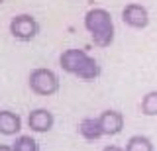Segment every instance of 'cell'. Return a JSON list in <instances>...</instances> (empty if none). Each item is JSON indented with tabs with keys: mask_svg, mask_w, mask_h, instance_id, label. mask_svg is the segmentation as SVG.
<instances>
[{
	"mask_svg": "<svg viewBox=\"0 0 157 151\" xmlns=\"http://www.w3.org/2000/svg\"><path fill=\"white\" fill-rule=\"evenodd\" d=\"M59 65L65 73H71L81 81H94L100 75V65L96 59L82 49H65L59 57Z\"/></svg>",
	"mask_w": 157,
	"mask_h": 151,
	"instance_id": "obj_1",
	"label": "cell"
},
{
	"mask_svg": "<svg viewBox=\"0 0 157 151\" xmlns=\"http://www.w3.org/2000/svg\"><path fill=\"white\" fill-rule=\"evenodd\" d=\"M85 28L96 47H108L114 41V22L110 12L104 8H90L85 14Z\"/></svg>",
	"mask_w": 157,
	"mask_h": 151,
	"instance_id": "obj_2",
	"label": "cell"
},
{
	"mask_svg": "<svg viewBox=\"0 0 157 151\" xmlns=\"http://www.w3.org/2000/svg\"><path fill=\"white\" fill-rule=\"evenodd\" d=\"M29 89L39 96H51L59 90V77L51 69L37 67L29 73Z\"/></svg>",
	"mask_w": 157,
	"mask_h": 151,
	"instance_id": "obj_3",
	"label": "cell"
},
{
	"mask_svg": "<svg viewBox=\"0 0 157 151\" xmlns=\"http://www.w3.org/2000/svg\"><path fill=\"white\" fill-rule=\"evenodd\" d=\"M10 33L20 41H32L39 33V24L29 14H18L10 20Z\"/></svg>",
	"mask_w": 157,
	"mask_h": 151,
	"instance_id": "obj_4",
	"label": "cell"
},
{
	"mask_svg": "<svg viewBox=\"0 0 157 151\" xmlns=\"http://www.w3.org/2000/svg\"><path fill=\"white\" fill-rule=\"evenodd\" d=\"M122 20L130 28L144 30V28H147V24H149V12H147L145 6L132 2V4H126V8L122 10Z\"/></svg>",
	"mask_w": 157,
	"mask_h": 151,
	"instance_id": "obj_5",
	"label": "cell"
},
{
	"mask_svg": "<svg viewBox=\"0 0 157 151\" xmlns=\"http://www.w3.org/2000/svg\"><path fill=\"white\" fill-rule=\"evenodd\" d=\"M53 124H55V118H53V114L45 108L32 110L29 116H28V126L32 128V131H36V134H47V131L53 128Z\"/></svg>",
	"mask_w": 157,
	"mask_h": 151,
	"instance_id": "obj_6",
	"label": "cell"
},
{
	"mask_svg": "<svg viewBox=\"0 0 157 151\" xmlns=\"http://www.w3.org/2000/svg\"><path fill=\"white\" fill-rule=\"evenodd\" d=\"M98 120L104 130V135H118L124 130V116L118 110H104L98 116Z\"/></svg>",
	"mask_w": 157,
	"mask_h": 151,
	"instance_id": "obj_7",
	"label": "cell"
},
{
	"mask_svg": "<svg viewBox=\"0 0 157 151\" xmlns=\"http://www.w3.org/2000/svg\"><path fill=\"white\" fill-rule=\"evenodd\" d=\"M22 130V118L16 112L0 110V134L2 135H16Z\"/></svg>",
	"mask_w": 157,
	"mask_h": 151,
	"instance_id": "obj_8",
	"label": "cell"
},
{
	"mask_svg": "<svg viewBox=\"0 0 157 151\" xmlns=\"http://www.w3.org/2000/svg\"><path fill=\"white\" fill-rule=\"evenodd\" d=\"M78 134L88 141H96L104 135V130H102L98 118H82L78 122Z\"/></svg>",
	"mask_w": 157,
	"mask_h": 151,
	"instance_id": "obj_9",
	"label": "cell"
},
{
	"mask_svg": "<svg viewBox=\"0 0 157 151\" xmlns=\"http://www.w3.org/2000/svg\"><path fill=\"white\" fill-rule=\"evenodd\" d=\"M126 151H153V143L147 135H132L126 143Z\"/></svg>",
	"mask_w": 157,
	"mask_h": 151,
	"instance_id": "obj_10",
	"label": "cell"
},
{
	"mask_svg": "<svg viewBox=\"0 0 157 151\" xmlns=\"http://www.w3.org/2000/svg\"><path fill=\"white\" fill-rule=\"evenodd\" d=\"M141 114L157 116V90H151L141 98Z\"/></svg>",
	"mask_w": 157,
	"mask_h": 151,
	"instance_id": "obj_11",
	"label": "cell"
},
{
	"mask_svg": "<svg viewBox=\"0 0 157 151\" xmlns=\"http://www.w3.org/2000/svg\"><path fill=\"white\" fill-rule=\"evenodd\" d=\"M12 149L14 151H39V145L32 135H20V138H16V141H14Z\"/></svg>",
	"mask_w": 157,
	"mask_h": 151,
	"instance_id": "obj_12",
	"label": "cell"
},
{
	"mask_svg": "<svg viewBox=\"0 0 157 151\" xmlns=\"http://www.w3.org/2000/svg\"><path fill=\"white\" fill-rule=\"evenodd\" d=\"M102 151H126V149H122V147H118V145H106Z\"/></svg>",
	"mask_w": 157,
	"mask_h": 151,
	"instance_id": "obj_13",
	"label": "cell"
},
{
	"mask_svg": "<svg viewBox=\"0 0 157 151\" xmlns=\"http://www.w3.org/2000/svg\"><path fill=\"white\" fill-rule=\"evenodd\" d=\"M0 151H14L10 145H0Z\"/></svg>",
	"mask_w": 157,
	"mask_h": 151,
	"instance_id": "obj_14",
	"label": "cell"
},
{
	"mask_svg": "<svg viewBox=\"0 0 157 151\" xmlns=\"http://www.w3.org/2000/svg\"><path fill=\"white\" fill-rule=\"evenodd\" d=\"M2 2H4V0H0V4H2Z\"/></svg>",
	"mask_w": 157,
	"mask_h": 151,
	"instance_id": "obj_15",
	"label": "cell"
}]
</instances>
